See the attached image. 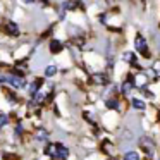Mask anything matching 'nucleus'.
I'll return each instance as SVG.
<instances>
[{"label": "nucleus", "mask_w": 160, "mask_h": 160, "mask_svg": "<svg viewBox=\"0 0 160 160\" xmlns=\"http://www.w3.org/2000/svg\"><path fill=\"white\" fill-rule=\"evenodd\" d=\"M21 131H22V126H21V124H18V126H16V136L21 134Z\"/></svg>", "instance_id": "20"}, {"label": "nucleus", "mask_w": 160, "mask_h": 160, "mask_svg": "<svg viewBox=\"0 0 160 160\" xmlns=\"http://www.w3.org/2000/svg\"><path fill=\"white\" fill-rule=\"evenodd\" d=\"M105 107L110 108V110H119V100H115V98H107V100H105Z\"/></svg>", "instance_id": "13"}, {"label": "nucleus", "mask_w": 160, "mask_h": 160, "mask_svg": "<svg viewBox=\"0 0 160 160\" xmlns=\"http://www.w3.org/2000/svg\"><path fill=\"white\" fill-rule=\"evenodd\" d=\"M43 83H45V79H43V78H35V79H33V83L29 84V88H28V91H29V95H35L36 91H40V88L43 86Z\"/></svg>", "instance_id": "7"}, {"label": "nucleus", "mask_w": 160, "mask_h": 160, "mask_svg": "<svg viewBox=\"0 0 160 160\" xmlns=\"http://www.w3.org/2000/svg\"><path fill=\"white\" fill-rule=\"evenodd\" d=\"M45 98H47V95L43 93V91H36L35 95H33V103H43L45 102Z\"/></svg>", "instance_id": "14"}, {"label": "nucleus", "mask_w": 160, "mask_h": 160, "mask_svg": "<svg viewBox=\"0 0 160 160\" xmlns=\"http://www.w3.org/2000/svg\"><path fill=\"white\" fill-rule=\"evenodd\" d=\"M7 84L12 86V88H16V90H22V88L28 86V81H26L22 76H18V74L9 72L7 74Z\"/></svg>", "instance_id": "2"}, {"label": "nucleus", "mask_w": 160, "mask_h": 160, "mask_svg": "<svg viewBox=\"0 0 160 160\" xmlns=\"http://www.w3.org/2000/svg\"><path fill=\"white\" fill-rule=\"evenodd\" d=\"M136 53H138L136 50H134V52H131V50H129V52H124V53H122V57H121V59L124 60V62H128L129 66H131V64L138 62V55H136Z\"/></svg>", "instance_id": "9"}, {"label": "nucleus", "mask_w": 160, "mask_h": 160, "mask_svg": "<svg viewBox=\"0 0 160 160\" xmlns=\"http://www.w3.org/2000/svg\"><path fill=\"white\" fill-rule=\"evenodd\" d=\"M62 50H64L62 40H59V38H50L48 40V52L52 53V55H59V53H62Z\"/></svg>", "instance_id": "4"}, {"label": "nucleus", "mask_w": 160, "mask_h": 160, "mask_svg": "<svg viewBox=\"0 0 160 160\" xmlns=\"http://www.w3.org/2000/svg\"><path fill=\"white\" fill-rule=\"evenodd\" d=\"M36 139L42 141V143H47L48 141V132H47L45 129H38V131H36Z\"/></svg>", "instance_id": "15"}, {"label": "nucleus", "mask_w": 160, "mask_h": 160, "mask_svg": "<svg viewBox=\"0 0 160 160\" xmlns=\"http://www.w3.org/2000/svg\"><path fill=\"white\" fill-rule=\"evenodd\" d=\"M131 105H132V108H134V110H145V108H146V103L143 100H139V98H132Z\"/></svg>", "instance_id": "12"}, {"label": "nucleus", "mask_w": 160, "mask_h": 160, "mask_svg": "<svg viewBox=\"0 0 160 160\" xmlns=\"http://www.w3.org/2000/svg\"><path fill=\"white\" fill-rule=\"evenodd\" d=\"M55 157H59V158H67V157H69V148L64 146L62 143H55Z\"/></svg>", "instance_id": "8"}, {"label": "nucleus", "mask_w": 160, "mask_h": 160, "mask_svg": "<svg viewBox=\"0 0 160 160\" xmlns=\"http://www.w3.org/2000/svg\"><path fill=\"white\" fill-rule=\"evenodd\" d=\"M132 88H136L134 74H132V76H129L128 79L122 81V84H121V93L124 95V97H129V95H131V91H132Z\"/></svg>", "instance_id": "5"}, {"label": "nucleus", "mask_w": 160, "mask_h": 160, "mask_svg": "<svg viewBox=\"0 0 160 160\" xmlns=\"http://www.w3.org/2000/svg\"><path fill=\"white\" fill-rule=\"evenodd\" d=\"M45 153H47V155H52V157H55V145H47V148H45Z\"/></svg>", "instance_id": "17"}, {"label": "nucleus", "mask_w": 160, "mask_h": 160, "mask_svg": "<svg viewBox=\"0 0 160 160\" xmlns=\"http://www.w3.org/2000/svg\"><path fill=\"white\" fill-rule=\"evenodd\" d=\"M141 146H143V150H145L146 153H148V155H152L153 153V148H155V145H153V141L150 138H141Z\"/></svg>", "instance_id": "10"}, {"label": "nucleus", "mask_w": 160, "mask_h": 160, "mask_svg": "<svg viewBox=\"0 0 160 160\" xmlns=\"http://www.w3.org/2000/svg\"><path fill=\"white\" fill-rule=\"evenodd\" d=\"M4 31H5V35L7 36H12V38H18L19 35H21V28H19V24L18 22H14V21H7L4 24Z\"/></svg>", "instance_id": "3"}, {"label": "nucleus", "mask_w": 160, "mask_h": 160, "mask_svg": "<svg viewBox=\"0 0 160 160\" xmlns=\"http://www.w3.org/2000/svg\"><path fill=\"white\" fill-rule=\"evenodd\" d=\"M22 4H26V5H35L36 4V0H21Z\"/></svg>", "instance_id": "19"}, {"label": "nucleus", "mask_w": 160, "mask_h": 160, "mask_svg": "<svg viewBox=\"0 0 160 160\" xmlns=\"http://www.w3.org/2000/svg\"><path fill=\"white\" fill-rule=\"evenodd\" d=\"M124 160H139V153L134 152V150H131V152H126Z\"/></svg>", "instance_id": "16"}, {"label": "nucleus", "mask_w": 160, "mask_h": 160, "mask_svg": "<svg viewBox=\"0 0 160 160\" xmlns=\"http://www.w3.org/2000/svg\"><path fill=\"white\" fill-rule=\"evenodd\" d=\"M90 79L93 81L95 84H100V86H105V84H108L110 78H108V74H105V72H93V74L90 76Z\"/></svg>", "instance_id": "6"}, {"label": "nucleus", "mask_w": 160, "mask_h": 160, "mask_svg": "<svg viewBox=\"0 0 160 160\" xmlns=\"http://www.w3.org/2000/svg\"><path fill=\"white\" fill-rule=\"evenodd\" d=\"M9 124V115L5 114H0V128H4V126Z\"/></svg>", "instance_id": "18"}, {"label": "nucleus", "mask_w": 160, "mask_h": 160, "mask_svg": "<svg viewBox=\"0 0 160 160\" xmlns=\"http://www.w3.org/2000/svg\"><path fill=\"white\" fill-rule=\"evenodd\" d=\"M132 45H134V50L143 57V59H152V52H150L148 42H146V38L141 35V33H136V35H134Z\"/></svg>", "instance_id": "1"}, {"label": "nucleus", "mask_w": 160, "mask_h": 160, "mask_svg": "<svg viewBox=\"0 0 160 160\" xmlns=\"http://www.w3.org/2000/svg\"><path fill=\"white\" fill-rule=\"evenodd\" d=\"M45 78H53L57 74V66L55 64H48V66H45Z\"/></svg>", "instance_id": "11"}]
</instances>
